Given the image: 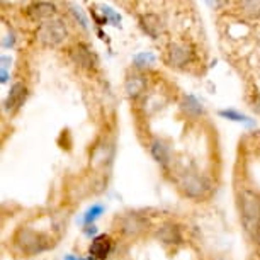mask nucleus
I'll return each mask as SVG.
<instances>
[{"mask_svg":"<svg viewBox=\"0 0 260 260\" xmlns=\"http://www.w3.org/2000/svg\"><path fill=\"white\" fill-rule=\"evenodd\" d=\"M102 14H104L106 21H109L112 26H117V24L121 22V16H119V14H116L111 7H107V6L102 7Z\"/></svg>","mask_w":260,"mask_h":260,"instance_id":"19","label":"nucleus"},{"mask_svg":"<svg viewBox=\"0 0 260 260\" xmlns=\"http://www.w3.org/2000/svg\"><path fill=\"white\" fill-rule=\"evenodd\" d=\"M73 60H75L78 65H82V67H85V68H89L92 67V55H90V51L87 50L85 46H77L75 50H73Z\"/></svg>","mask_w":260,"mask_h":260,"instance_id":"16","label":"nucleus"},{"mask_svg":"<svg viewBox=\"0 0 260 260\" xmlns=\"http://www.w3.org/2000/svg\"><path fill=\"white\" fill-rule=\"evenodd\" d=\"M146 224L148 223L145 221V218H141V216L135 213H129L121 218V230L126 235H138L146 228Z\"/></svg>","mask_w":260,"mask_h":260,"instance_id":"8","label":"nucleus"},{"mask_svg":"<svg viewBox=\"0 0 260 260\" xmlns=\"http://www.w3.org/2000/svg\"><path fill=\"white\" fill-rule=\"evenodd\" d=\"M85 233H87V235H95V233H97V228H95V226H92V228L87 230Z\"/></svg>","mask_w":260,"mask_h":260,"instance_id":"23","label":"nucleus"},{"mask_svg":"<svg viewBox=\"0 0 260 260\" xmlns=\"http://www.w3.org/2000/svg\"><path fill=\"white\" fill-rule=\"evenodd\" d=\"M38 41L46 46H56L67 38V27L60 19L55 21H46L38 29Z\"/></svg>","mask_w":260,"mask_h":260,"instance_id":"2","label":"nucleus"},{"mask_svg":"<svg viewBox=\"0 0 260 260\" xmlns=\"http://www.w3.org/2000/svg\"><path fill=\"white\" fill-rule=\"evenodd\" d=\"M242 7L250 16H260V2H242Z\"/></svg>","mask_w":260,"mask_h":260,"instance_id":"20","label":"nucleus"},{"mask_svg":"<svg viewBox=\"0 0 260 260\" xmlns=\"http://www.w3.org/2000/svg\"><path fill=\"white\" fill-rule=\"evenodd\" d=\"M65 260H83V258H77V257H73V255H67Z\"/></svg>","mask_w":260,"mask_h":260,"instance_id":"24","label":"nucleus"},{"mask_svg":"<svg viewBox=\"0 0 260 260\" xmlns=\"http://www.w3.org/2000/svg\"><path fill=\"white\" fill-rule=\"evenodd\" d=\"M182 189L185 196H189L192 199H199L206 196V192L209 190V182L204 177H201V175H189V177L184 179Z\"/></svg>","mask_w":260,"mask_h":260,"instance_id":"4","label":"nucleus"},{"mask_svg":"<svg viewBox=\"0 0 260 260\" xmlns=\"http://www.w3.org/2000/svg\"><path fill=\"white\" fill-rule=\"evenodd\" d=\"M240 213L250 240L260 243V194L255 190H243L240 194Z\"/></svg>","mask_w":260,"mask_h":260,"instance_id":"1","label":"nucleus"},{"mask_svg":"<svg viewBox=\"0 0 260 260\" xmlns=\"http://www.w3.org/2000/svg\"><path fill=\"white\" fill-rule=\"evenodd\" d=\"M156 237L167 245H177L182 242V233L175 223H164L156 232Z\"/></svg>","mask_w":260,"mask_h":260,"instance_id":"9","label":"nucleus"},{"mask_svg":"<svg viewBox=\"0 0 260 260\" xmlns=\"http://www.w3.org/2000/svg\"><path fill=\"white\" fill-rule=\"evenodd\" d=\"M218 114L221 117H224V119H230V121H235V122H243V124H247V126L255 124V121L250 119L248 116H245V114H242V112L233 111V109H223V111H219Z\"/></svg>","mask_w":260,"mask_h":260,"instance_id":"15","label":"nucleus"},{"mask_svg":"<svg viewBox=\"0 0 260 260\" xmlns=\"http://www.w3.org/2000/svg\"><path fill=\"white\" fill-rule=\"evenodd\" d=\"M140 24L143 27V31L151 38H156L164 31V24H161L160 17L155 16V14H145V16H141Z\"/></svg>","mask_w":260,"mask_h":260,"instance_id":"11","label":"nucleus"},{"mask_svg":"<svg viewBox=\"0 0 260 260\" xmlns=\"http://www.w3.org/2000/svg\"><path fill=\"white\" fill-rule=\"evenodd\" d=\"M26 95H27V90H26V87H24V83L21 82L14 83L11 87V92H9L7 99L4 101V109L7 112L17 109V107L22 106V102L26 101Z\"/></svg>","mask_w":260,"mask_h":260,"instance_id":"7","label":"nucleus"},{"mask_svg":"<svg viewBox=\"0 0 260 260\" xmlns=\"http://www.w3.org/2000/svg\"><path fill=\"white\" fill-rule=\"evenodd\" d=\"M102 213H104V206H102V204H92L90 208L85 211V214H83V223L92 224Z\"/></svg>","mask_w":260,"mask_h":260,"instance_id":"18","label":"nucleus"},{"mask_svg":"<svg viewBox=\"0 0 260 260\" xmlns=\"http://www.w3.org/2000/svg\"><path fill=\"white\" fill-rule=\"evenodd\" d=\"M16 242H17L19 247L29 255H36L39 252H45V250L48 248V240H46L45 235L34 232V230H29V228L19 230Z\"/></svg>","mask_w":260,"mask_h":260,"instance_id":"3","label":"nucleus"},{"mask_svg":"<svg viewBox=\"0 0 260 260\" xmlns=\"http://www.w3.org/2000/svg\"><path fill=\"white\" fill-rule=\"evenodd\" d=\"M194 51L187 45H172L169 51V61L172 67H184L192 60Z\"/></svg>","mask_w":260,"mask_h":260,"instance_id":"6","label":"nucleus"},{"mask_svg":"<svg viewBox=\"0 0 260 260\" xmlns=\"http://www.w3.org/2000/svg\"><path fill=\"white\" fill-rule=\"evenodd\" d=\"M180 107H182V111L190 117H199L204 114V107L201 106V102L196 99L194 95H185L182 102H180Z\"/></svg>","mask_w":260,"mask_h":260,"instance_id":"13","label":"nucleus"},{"mask_svg":"<svg viewBox=\"0 0 260 260\" xmlns=\"http://www.w3.org/2000/svg\"><path fill=\"white\" fill-rule=\"evenodd\" d=\"M146 89V78L143 75H140V73H133V75H129L126 78L124 82V90L127 97H133L136 99L138 95H141Z\"/></svg>","mask_w":260,"mask_h":260,"instance_id":"10","label":"nucleus"},{"mask_svg":"<svg viewBox=\"0 0 260 260\" xmlns=\"http://www.w3.org/2000/svg\"><path fill=\"white\" fill-rule=\"evenodd\" d=\"M155 61H156V58L153 53H150V51L138 53V55L133 58L135 67H138V68H150L155 65Z\"/></svg>","mask_w":260,"mask_h":260,"instance_id":"17","label":"nucleus"},{"mask_svg":"<svg viewBox=\"0 0 260 260\" xmlns=\"http://www.w3.org/2000/svg\"><path fill=\"white\" fill-rule=\"evenodd\" d=\"M150 151H151V156H153V158L158 161L161 167L169 165L170 153H169V146L165 145V141L155 140L153 143H151V146H150Z\"/></svg>","mask_w":260,"mask_h":260,"instance_id":"12","label":"nucleus"},{"mask_svg":"<svg viewBox=\"0 0 260 260\" xmlns=\"http://www.w3.org/2000/svg\"><path fill=\"white\" fill-rule=\"evenodd\" d=\"M0 77H2V78H0V82H2V83H6L9 80V73H7L6 68H2V73H0Z\"/></svg>","mask_w":260,"mask_h":260,"instance_id":"22","label":"nucleus"},{"mask_svg":"<svg viewBox=\"0 0 260 260\" xmlns=\"http://www.w3.org/2000/svg\"><path fill=\"white\" fill-rule=\"evenodd\" d=\"M72 12H73V16H75V19H77V21H80V24H82V27H87V19H85V16H83L82 9L72 7Z\"/></svg>","mask_w":260,"mask_h":260,"instance_id":"21","label":"nucleus"},{"mask_svg":"<svg viewBox=\"0 0 260 260\" xmlns=\"http://www.w3.org/2000/svg\"><path fill=\"white\" fill-rule=\"evenodd\" d=\"M29 14L38 19H45V17H51L55 14V6L53 4H48V2H38V4H32L29 7Z\"/></svg>","mask_w":260,"mask_h":260,"instance_id":"14","label":"nucleus"},{"mask_svg":"<svg viewBox=\"0 0 260 260\" xmlns=\"http://www.w3.org/2000/svg\"><path fill=\"white\" fill-rule=\"evenodd\" d=\"M112 250V240L107 235H99L92 240L89 248V257L92 260H106Z\"/></svg>","mask_w":260,"mask_h":260,"instance_id":"5","label":"nucleus"}]
</instances>
